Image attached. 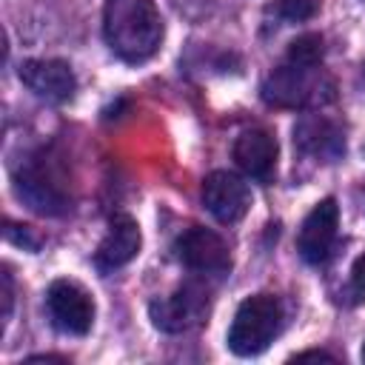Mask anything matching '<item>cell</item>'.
I'll use <instances>...</instances> for the list:
<instances>
[{"mask_svg": "<svg viewBox=\"0 0 365 365\" xmlns=\"http://www.w3.org/2000/svg\"><path fill=\"white\" fill-rule=\"evenodd\" d=\"M103 34L120 60L143 63L163 43V17L154 0H106Z\"/></svg>", "mask_w": 365, "mask_h": 365, "instance_id": "1", "label": "cell"}, {"mask_svg": "<svg viewBox=\"0 0 365 365\" xmlns=\"http://www.w3.org/2000/svg\"><path fill=\"white\" fill-rule=\"evenodd\" d=\"M331 97H334V83L331 77H325L319 66H302V63L285 60L262 83V100L279 108L322 106Z\"/></svg>", "mask_w": 365, "mask_h": 365, "instance_id": "2", "label": "cell"}, {"mask_svg": "<svg viewBox=\"0 0 365 365\" xmlns=\"http://www.w3.org/2000/svg\"><path fill=\"white\" fill-rule=\"evenodd\" d=\"M279 328H282V305L274 294L245 297L228 328V348L237 356H257L277 339Z\"/></svg>", "mask_w": 365, "mask_h": 365, "instance_id": "3", "label": "cell"}, {"mask_svg": "<svg viewBox=\"0 0 365 365\" xmlns=\"http://www.w3.org/2000/svg\"><path fill=\"white\" fill-rule=\"evenodd\" d=\"M51 325L68 336H86L94 322V299L74 279H54L46 291Z\"/></svg>", "mask_w": 365, "mask_h": 365, "instance_id": "4", "label": "cell"}, {"mask_svg": "<svg viewBox=\"0 0 365 365\" xmlns=\"http://www.w3.org/2000/svg\"><path fill=\"white\" fill-rule=\"evenodd\" d=\"M14 188H17V197L26 200L29 208L40 214H63L71 202L68 191L63 188L51 163H46V157H31L26 165H20L14 177Z\"/></svg>", "mask_w": 365, "mask_h": 365, "instance_id": "5", "label": "cell"}, {"mask_svg": "<svg viewBox=\"0 0 365 365\" xmlns=\"http://www.w3.org/2000/svg\"><path fill=\"white\" fill-rule=\"evenodd\" d=\"M336 234H339V205L334 197H325L302 220V228L297 234L299 257L308 265H325L334 254Z\"/></svg>", "mask_w": 365, "mask_h": 365, "instance_id": "6", "label": "cell"}, {"mask_svg": "<svg viewBox=\"0 0 365 365\" xmlns=\"http://www.w3.org/2000/svg\"><path fill=\"white\" fill-rule=\"evenodd\" d=\"M174 251H177V259L194 274L220 277L231 268V254L225 240L202 225H191L188 231H182L174 242Z\"/></svg>", "mask_w": 365, "mask_h": 365, "instance_id": "7", "label": "cell"}, {"mask_svg": "<svg viewBox=\"0 0 365 365\" xmlns=\"http://www.w3.org/2000/svg\"><path fill=\"white\" fill-rule=\"evenodd\" d=\"M200 194H202V205L208 208V214L222 225L240 222L251 208V188L234 171H211L202 180Z\"/></svg>", "mask_w": 365, "mask_h": 365, "instance_id": "8", "label": "cell"}, {"mask_svg": "<svg viewBox=\"0 0 365 365\" xmlns=\"http://www.w3.org/2000/svg\"><path fill=\"white\" fill-rule=\"evenodd\" d=\"M205 311H208V294L197 285H182L171 297L154 299L148 305L151 322L165 334H182V331L200 325Z\"/></svg>", "mask_w": 365, "mask_h": 365, "instance_id": "9", "label": "cell"}, {"mask_svg": "<svg viewBox=\"0 0 365 365\" xmlns=\"http://www.w3.org/2000/svg\"><path fill=\"white\" fill-rule=\"evenodd\" d=\"M17 74L29 91L48 103H66L77 91V77L66 60H23Z\"/></svg>", "mask_w": 365, "mask_h": 365, "instance_id": "10", "label": "cell"}, {"mask_svg": "<svg viewBox=\"0 0 365 365\" xmlns=\"http://www.w3.org/2000/svg\"><path fill=\"white\" fill-rule=\"evenodd\" d=\"M140 242H143V237H140L137 220L128 214H114L103 242L94 251V265L100 271H117L140 254Z\"/></svg>", "mask_w": 365, "mask_h": 365, "instance_id": "11", "label": "cell"}, {"mask_svg": "<svg viewBox=\"0 0 365 365\" xmlns=\"http://www.w3.org/2000/svg\"><path fill=\"white\" fill-rule=\"evenodd\" d=\"M294 145L302 154H311V157L325 160V163H336L345 154V137H342V131L331 120H325L319 114L302 117L294 125Z\"/></svg>", "mask_w": 365, "mask_h": 365, "instance_id": "12", "label": "cell"}, {"mask_svg": "<svg viewBox=\"0 0 365 365\" xmlns=\"http://www.w3.org/2000/svg\"><path fill=\"white\" fill-rule=\"evenodd\" d=\"M234 163L254 180H271L277 168V140L265 128H248L234 143Z\"/></svg>", "mask_w": 365, "mask_h": 365, "instance_id": "13", "label": "cell"}, {"mask_svg": "<svg viewBox=\"0 0 365 365\" xmlns=\"http://www.w3.org/2000/svg\"><path fill=\"white\" fill-rule=\"evenodd\" d=\"M322 54H325L322 37L311 31V34H299V37L288 46L285 60H291V63H302V66H319V63H322Z\"/></svg>", "mask_w": 365, "mask_h": 365, "instance_id": "14", "label": "cell"}, {"mask_svg": "<svg viewBox=\"0 0 365 365\" xmlns=\"http://www.w3.org/2000/svg\"><path fill=\"white\" fill-rule=\"evenodd\" d=\"M277 11H279V17H285L291 23H299V20L314 17L317 0H277Z\"/></svg>", "mask_w": 365, "mask_h": 365, "instance_id": "15", "label": "cell"}, {"mask_svg": "<svg viewBox=\"0 0 365 365\" xmlns=\"http://www.w3.org/2000/svg\"><path fill=\"white\" fill-rule=\"evenodd\" d=\"M348 302H362L365 299V251L354 259L351 265V277H348V291H345Z\"/></svg>", "mask_w": 365, "mask_h": 365, "instance_id": "16", "label": "cell"}, {"mask_svg": "<svg viewBox=\"0 0 365 365\" xmlns=\"http://www.w3.org/2000/svg\"><path fill=\"white\" fill-rule=\"evenodd\" d=\"M308 359H314V362H336V356L325 354V351H302V354L291 356V362H308Z\"/></svg>", "mask_w": 365, "mask_h": 365, "instance_id": "17", "label": "cell"}, {"mask_svg": "<svg viewBox=\"0 0 365 365\" xmlns=\"http://www.w3.org/2000/svg\"><path fill=\"white\" fill-rule=\"evenodd\" d=\"M11 294H14V291H11V274H9V268H3V305H6V308H3V317H6V319H9V314H11V299H14Z\"/></svg>", "mask_w": 365, "mask_h": 365, "instance_id": "18", "label": "cell"}, {"mask_svg": "<svg viewBox=\"0 0 365 365\" xmlns=\"http://www.w3.org/2000/svg\"><path fill=\"white\" fill-rule=\"evenodd\" d=\"M29 362H66V359H63V356H51V354H48V356L40 354V356H29Z\"/></svg>", "mask_w": 365, "mask_h": 365, "instance_id": "19", "label": "cell"}, {"mask_svg": "<svg viewBox=\"0 0 365 365\" xmlns=\"http://www.w3.org/2000/svg\"><path fill=\"white\" fill-rule=\"evenodd\" d=\"M362 362H365V345H362Z\"/></svg>", "mask_w": 365, "mask_h": 365, "instance_id": "20", "label": "cell"}, {"mask_svg": "<svg viewBox=\"0 0 365 365\" xmlns=\"http://www.w3.org/2000/svg\"><path fill=\"white\" fill-rule=\"evenodd\" d=\"M362 3H365V0H362Z\"/></svg>", "mask_w": 365, "mask_h": 365, "instance_id": "21", "label": "cell"}]
</instances>
